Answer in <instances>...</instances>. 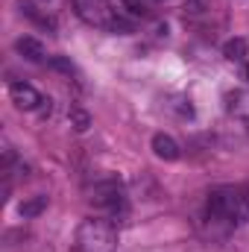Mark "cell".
Here are the masks:
<instances>
[{
  "label": "cell",
  "instance_id": "6da1fadb",
  "mask_svg": "<svg viewBox=\"0 0 249 252\" xmlns=\"http://www.w3.org/2000/svg\"><path fill=\"white\" fill-rule=\"evenodd\" d=\"M118 232L106 220H85L76 229V250L79 252H115Z\"/></svg>",
  "mask_w": 249,
  "mask_h": 252
},
{
  "label": "cell",
  "instance_id": "7a4b0ae2",
  "mask_svg": "<svg viewBox=\"0 0 249 252\" xmlns=\"http://www.w3.org/2000/svg\"><path fill=\"white\" fill-rule=\"evenodd\" d=\"M208 217L241 223V185H226V188L211 190L208 193Z\"/></svg>",
  "mask_w": 249,
  "mask_h": 252
},
{
  "label": "cell",
  "instance_id": "3957f363",
  "mask_svg": "<svg viewBox=\"0 0 249 252\" xmlns=\"http://www.w3.org/2000/svg\"><path fill=\"white\" fill-rule=\"evenodd\" d=\"M73 12L91 27H106L109 30L112 21H115V12H112L109 0H73Z\"/></svg>",
  "mask_w": 249,
  "mask_h": 252
},
{
  "label": "cell",
  "instance_id": "277c9868",
  "mask_svg": "<svg viewBox=\"0 0 249 252\" xmlns=\"http://www.w3.org/2000/svg\"><path fill=\"white\" fill-rule=\"evenodd\" d=\"M91 202L100 205V208H118V205L124 202V188H121V182L109 179V182L94 185V190H91Z\"/></svg>",
  "mask_w": 249,
  "mask_h": 252
},
{
  "label": "cell",
  "instance_id": "5b68a950",
  "mask_svg": "<svg viewBox=\"0 0 249 252\" xmlns=\"http://www.w3.org/2000/svg\"><path fill=\"white\" fill-rule=\"evenodd\" d=\"M9 94H12V103H15L18 109H24V112H32V109H38V106L44 103V97H41L32 85H27V82H15V85L9 88Z\"/></svg>",
  "mask_w": 249,
  "mask_h": 252
},
{
  "label": "cell",
  "instance_id": "8992f818",
  "mask_svg": "<svg viewBox=\"0 0 249 252\" xmlns=\"http://www.w3.org/2000/svg\"><path fill=\"white\" fill-rule=\"evenodd\" d=\"M153 153L161 158V161H176L182 153H179V144L170 138V135H164V132H156L153 135Z\"/></svg>",
  "mask_w": 249,
  "mask_h": 252
},
{
  "label": "cell",
  "instance_id": "52a82bcc",
  "mask_svg": "<svg viewBox=\"0 0 249 252\" xmlns=\"http://www.w3.org/2000/svg\"><path fill=\"white\" fill-rule=\"evenodd\" d=\"M15 50H18L24 59H30V62H41V59H44V44H41L38 38H32V35L18 38V41H15Z\"/></svg>",
  "mask_w": 249,
  "mask_h": 252
},
{
  "label": "cell",
  "instance_id": "ba28073f",
  "mask_svg": "<svg viewBox=\"0 0 249 252\" xmlns=\"http://www.w3.org/2000/svg\"><path fill=\"white\" fill-rule=\"evenodd\" d=\"M44 208H47V196H30V199H24V202L18 205V214H21L24 220H32V217H38Z\"/></svg>",
  "mask_w": 249,
  "mask_h": 252
},
{
  "label": "cell",
  "instance_id": "9c48e42d",
  "mask_svg": "<svg viewBox=\"0 0 249 252\" xmlns=\"http://www.w3.org/2000/svg\"><path fill=\"white\" fill-rule=\"evenodd\" d=\"M223 56H226L229 62H244V56H247V38H232V41H226V44H223Z\"/></svg>",
  "mask_w": 249,
  "mask_h": 252
},
{
  "label": "cell",
  "instance_id": "30bf717a",
  "mask_svg": "<svg viewBox=\"0 0 249 252\" xmlns=\"http://www.w3.org/2000/svg\"><path fill=\"white\" fill-rule=\"evenodd\" d=\"M67 118H70V126H73L76 132H85V129L91 126V115H88V112H82V109H70V115H67Z\"/></svg>",
  "mask_w": 249,
  "mask_h": 252
},
{
  "label": "cell",
  "instance_id": "8fae6325",
  "mask_svg": "<svg viewBox=\"0 0 249 252\" xmlns=\"http://www.w3.org/2000/svg\"><path fill=\"white\" fill-rule=\"evenodd\" d=\"M18 9H21V15H27V18H32V21H41V24H47L38 12H35V6H32V0H18Z\"/></svg>",
  "mask_w": 249,
  "mask_h": 252
},
{
  "label": "cell",
  "instance_id": "7c38bea8",
  "mask_svg": "<svg viewBox=\"0 0 249 252\" xmlns=\"http://www.w3.org/2000/svg\"><path fill=\"white\" fill-rule=\"evenodd\" d=\"M109 30H112V32H121V35H129V32H132V24H129V21H124V18H115Z\"/></svg>",
  "mask_w": 249,
  "mask_h": 252
},
{
  "label": "cell",
  "instance_id": "4fadbf2b",
  "mask_svg": "<svg viewBox=\"0 0 249 252\" xmlns=\"http://www.w3.org/2000/svg\"><path fill=\"white\" fill-rule=\"evenodd\" d=\"M121 3L126 6V12H129V15H147V9H144V3H141V0H121Z\"/></svg>",
  "mask_w": 249,
  "mask_h": 252
},
{
  "label": "cell",
  "instance_id": "5bb4252c",
  "mask_svg": "<svg viewBox=\"0 0 249 252\" xmlns=\"http://www.w3.org/2000/svg\"><path fill=\"white\" fill-rule=\"evenodd\" d=\"M205 9H208V0H187V6H185V12H190V15H199Z\"/></svg>",
  "mask_w": 249,
  "mask_h": 252
},
{
  "label": "cell",
  "instance_id": "9a60e30c",
  "mask_svg": "<svg viewBox=\"0 0 249 252\" xmlns=\"http://www.w3.org/2000/svg\"><path fill=\"white\" fill-rule=\"evenodd\" d=\"M50 67L64 70V73H70V70H73V67H70V62H67V59H62V56H53V59H50Z\"/></svg>",
  "mask_w": 249,
  "mask_h": 252
},
{
  "label": "cell",
  "instance_id": "2e32d148",
  "mask_svg": "<svg viewBox=\"0 0 249 252\" xmlns=\"http://www.w3.org/2000/svg\"><path fill=\"white\" fill-rule=\"evenodd\" d=\"M247 79H249V64H247Z\"/></svg>",
  "mask_w": 249,
  "mask_h": 252
},
{
  "label": "cell",
  "instance_id": "e0dca14e",
  "mask_svg": "<svg viewBox=\"0 0 249 252\" xmlns=\"http://www.w3.org/2000/svg\"><path fill=\"white\" fill-rule=\"evenodd\" d=\"M247 129H249V118H247Z\"/></svg>",
  "mask_w": 249,
  "mask_h": 252
}]
</instances>
